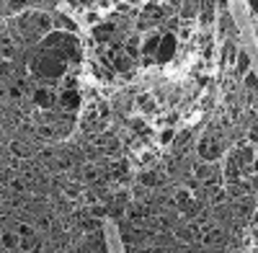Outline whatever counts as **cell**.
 <instances>
[{
    "instance_id": "cell-1",
    "label": "cell",
    "mask_w": 258,
    "mask_h": 253,
    "mask_svg": "<svg viewBox=\"0 0 258 253\" xmlns=\"http://www.w3.org/2000/svg\"><path fill=\"white\" fill-rule=\"evenodd\" d=\"M65 70H67V65L62 62V59H57L54 52H44L34 62V72L41 75V78H59Z\"/></svg>"
},
{
    "instance_id": "cell-2",
    "label": "cell",
    "mask_w": 258,
    "mask_h": 253,
    "mask_svg": "<svg viewBox=\"0 0 258 253\" xmlns=\"http://www.w3.org/2000/svg\"><path fill=\"white\" fill-rule=\"evenodd\" d=\"M194 176H196V181H199L204 189H215L222 184V173L215 168V163H196L194 166Z\"/></svg>"
},
{
    "instance_id": "cell-3",
    "label": "cell",
    "mask_w": 258,
    "mask_h": 253,
    "mask_svg": "<svg viewBox=\"0 0 258 253\" xmlns=\"http://www.w3.org/2000/svg\"><path fill=\"white\" fill-rule=\"evenodd\" d=\"M176 49H178V36H176L173 31H168V34L163 31L160 47H158V52H155V62H158V65H168L171 59L176 57Z\"/></svg>"
},
{
    "instance_id": "cell-4",
    "label": "cell",
    "mask_w": 258,
    "mask_h": 253,
    "mask_svg": "<svg viewBox=\"0 0 258 253\" xmlns=\"http://www.w3.org/2000/svg\"><path fill=\"white\" fill-rule=\"evenodd\" d=\"M199 158L204 160V163H217L220 158H222V142H220V137H204L202 142H199Z\"/></svg>"
},
{
    "instance_id": "cell-5",
    "label": "cell",
    "mask_w": 258,
    "mask_h": 253,
    "mask_svg": "<svg viewBox=\"0 0 258 253\" xmlns=\"http://www.w3.org/2000/svg\"><path fill=\"white\" fill-rule=\"evenodd\" d=\"M57 106L62 111H78L80 109V93L75 88H62L57 93Z\"/></svg>"
},
{
    "instance_id": "cell-6",
    "label": "cell",
    "mask_w": 258,
    "mask_h": 253,
    "mask_svg": "<svg viewBox=\"0 0 258 253\" xmlns=\"http://www.w3.org/2000/svg\"><path fill=\"white\" fill-rule=\"evenodd\" d=\"M34 103L41 109V111H52L57 106V93L52 91V88H36V91L31 93Z\"/></svg>"
},
{
    "instance_id": "cell-7",
    "label": "cell",
    "mask_w": 258,
    "mask_h": 253,
    "mask_svg": "<svg viewBox=\"0 0 258 253\" xmlns=\"http://www.w3.org/2000/svg\"><path fill=\"white\" fill-rule=\"evenodd\" d=\"M160 39H163V31H158V28H150V34L142 36V44H140V52L145 57H155L158 47H160Z\"/></svg>"
},
{
    "instance_id": "cell-8",
    "label": "cell",
    "mask_w": 258,
    "mask_h": 253,
    "mask_svg": "<svg viewBox=\"0 0 258 253\" xmlns=\"http://www.w3.org/2000/svg\"><path fill=\"white\" fill-rule=\"evenodd\" d=\"M31 26L36 34H49V31H54V16H49L44 10H36L31 16Z\"/></svg>"
},
{
    "instance_id": "cell-9",
    "label": "cell",
    "mask_w": 258,
    "mask_h": 253,
    "mask_svg": "<svg viewBox=\"0 0 258 253\" xmlns=\"http://www.w3.org/2000/svg\"><path fill=\"white\" fill-rule=\"evenodd\" d=\"M225 181L227 184H238V181H243V173H240V163L235 160V155L227 160V166H225Z\"/></svg>"
},
{
    "instance_id": "cell-10",
    "label": "cell",
    "mask_w": 258,
    "mask_h": 253,
    "mask_svg": "<svg viewBox=\"0 0 258 253\" xmlns=\"http://www.w3.org/2000/svg\"><path fill=\"white\" fill-rule=\"evenodd\" d=\"M134 103H137V109H140L142 114H155V111H158V101L150 96V93H140Z\"/></svg>"
},
{
    "instance_id": "cell-11",
    "label": "cell",
    "mask_w": 258,
    "mask_h": 253,
    "mask_svg": "<svg viewBox=\"0 0 258 253\" xmlns=\"http://www.w3.org/2000/svg\"><path fill=\"white\" fill-rule=\"evenodd\" d=\"M202 13V3H181V8H178V18L181 21H191V18H196Z\"/></svg>"
},
{
    "instance_id": "cell-12",
    "label": "cell",
    "mask_w": 258,
    "mask_h": 253,
    "mask_svg": "<svg viewBox=\"0 0 258 253\" xmlns=\"http://www.w3.org/2000/svg\"><path fill=\"white\" fill-rule=\"evenodd\" d=\"M0 246L13 251V248H21V238L16 235V230H0Z\"/></svg>"
},
{
    "instance_id": "cell-13",
    "label": "cell",
    "mask_w": 258,
    "mask_h": 253,
    "mask_svg": "<svg viewBox=\"0 0 258 253\" xmlns=\"http://www.w3.org/2000/svg\"><path fill=\"white\" fill-rule=\"evenodd\" d=\"M238 52H240V49H238V44H235V41H227V44H225V59H222V65H225V67H230V65L235 67Z\"/></svg>"
},
{
    "instance_id": "cell-14",
    "label": "cell",
    "mask_w": 258,
    "mask_h": 253,
    "mask_svg": "<svg viewBox=\"0 0 258 253\" xmlns=\"http://www.w3.org/2000/svg\"><path fill=\"white\" fill-rule=\"evenodd\" d=\"M54 28H65V31H78L75 21H72V18H67L65 13H57V16H54Z\"/></svg>"
},
{
    "instance_id": "cell-15",
    "label": "cell",
    "mask_w": 258,
    "mask_h": 253,
    "mask_svg": "<svg viewBox=\"0 0 258 253\" xmlns=\"http://www.w3.org/2000/svg\"><path fill=\"white\" fill-rule=\"evenodd\" d=\"M140 184H142V186H150V189H155V186L160 184V176H158L155 171H147V168H145V171L140 173Z\"/></svg>"
},
{
    "instance_id": "cell-16",
    "label": "cell",
    "mask_w": 258,
    "mask_h": 253,
    "mask_svg": "<svg viewBox=\"0 0 258 253\" xmlns=\"http://www.w3.org/2000/svg\"><path fill=\"white\" fill-rule=\"evenodd\" d=\"M111 34H114V23H98V26L93 28V36H96L98 41L111 39Z\"/></svg>"
},
{
    "instance_id": "cell-17",
    "label": "cell",
    "mask_w": 258,
    "mask_h": 253,
    "mask_svg": "<svg viewBox=\"0 0 258 253\" xmlns=\"http://www.w3.org/2000/svg\"><path fill=\"white\" fill-rule=\"evenodd\" d=\"M227 202V194H225V189H220V186H215L209 191V204L212 207H220V204H225Z\"/></svg>"
},
{
    "instance_id": "cell-18",
    "label": "cell",
    "mask_w": 258,
    "mask_h": 253,
    "mask_svg": "<svg viewBox=\"0 0 258 253\" xmlns=\"http://www.w3.org/2000/svg\"><path fill=\"white\" fill-rule=\"evenodd\" d=\"M248 65H251V57H248V52H238V59H235V70L240 72V75H246L248 72Z\"/></svg>"
},
{
    "instance_id": "cell-19",
    "label": "cell",
    "mask_w": 258,
    "mask_h": 253,
    "mask_svg": "<svg viewBox=\"0 0 258 253\" xmlns=\"http://www.w3.org/2000/svg\"><path fill=\"white\" fill-rule=\"evenodd\" d=\"M16 235L21 238V241H28V238H36V228H34V225H26V222H21V225H16Z\"/></svg>"
},
{
    "instance_id": "cell-20",
    "label": "cell",
    "mask_w": 258,
    "mask_h": 253,
    "mask_svg": "<svg viewBox=\"0 0 258 253\" xmlns=\"http://www.w3.org/2000/svg\"><path fill=\"white\" fill-rule=\"evenodd\" d=\"M243 85H246V91H258V75L253 70H248L246 75H243Z\"/></svg>"
},
{
    "instance_id": "cell-21",
    "label": "cell",
    "mask_w": 258,
    "mask_h": 253,
    "mask_svg": "<svg viewBox=\"0 0 258 253\" xmlns=\"http://www.w3.org/2000/svg\"><path fill=\"white\" fill-rule=\"evenodd\" d=\"M10 150L16 153L18 158H28V155H31V147L23 145V142H10Z\"/></svg>"
},
{
    "instance_id": "cell-22",
    "label": "cell",
    "mask_w": 258,
    "mask_h": 253,
    "mask_svg": "<svg viewBox=\"0 0 258 253\" xmlns=\"http://www.w3.org/2000/svg\"><path fill=\"white\" fill-rule=\"evenodd\" d=\"M114 65H116V70H121V72H129V67H132V59H129L127 54H121L119 59H114Z\"/></svg>"
},
{
    "instance_id": "cell-23",
    "label": "cell",
    "mask_w": 258,
    "mask_h": 253,
    "mask_svg": "<svg viewBox=\"0 0 258 253\" xmlns=\"http://www.w3.org/2000/svg\"><path fill=\"white\" fill-rule=\"evenodd\" d=\"M173 140H176V132H173V129H163L160 135H158V142H160V145H171Z\"/></svg>"
},
{
    "instance_id": "cell-24",
    "label": "cell",
    "mask_w": 258,
    "mask_h": 253,
    "mask_svg": "<svg viewBox=\"0 0 258 253\" xmlns=\"http://www.w3.org/2000/svg\"><path fill=\"white\" fill-rule=\"evenodd\" d=\"M8 98L21 101V98H23V88H21V85H8Z\"/></svg>"
},
{
    "instance_id": "cell-25",
    "label": "cell",
    "mask_w": 258,
    "mask_h": 253,
    "mask_svg": "<svg viewBox=\"0 0 258 253\" xmlns=\"http://www.w3.org/2000/svg\"><path fill=\"white\" fill-rule=\"evenodd\" d=\"M21 248L23 251H36L39 248V235L36 238H28V241H21Z\"/></svg>"
},
{
    "instance_id": "cell-26",
    "label": "cell",
    "mask_w": 258,
    "mask_h": 253,
    "mask_svg": "<svg viewBox=\"0 0 258 253\" xmlns=\"http://www.w3.org/2000/svg\"><path fill=\"white\" fill-rule=\"evenodd\" d=\"M85 23H88V26H98V23H101V16H98L96 10H88V13H85Z\"/></svg>"
},
{
    "instance_id": "cell-27",
    "label": "cell",
    "mask_w": 258,
    "mask_h": 253,
    "mask_svg": "<svg viewBox=\"0 0 258 253\" xmlns=\"http://www.w3.org/2000/svg\"><path fill=\"white\" fill-rule=\"evenodd\" d=\"M52 228V220L47 217V215H41L39 220H36V230H49Z\"/></svg>"
},
{
    "instance_id": "cell-28",
    "label": "cell",
    "mask_w": 258,
    "mask_h": 253,
    "mask_svg": "<svg viewBox=\"0 0 258 253\" xmlns=\"http://www.w3.org/2000/svg\"><path fill=\"white\" fill-rule=\"evenodd\" d=\"M90 215H93V217H106V215H109V210L101 207V204H96V207H90Z\"/></svg>"
},
{
    "instance_id": "cell-29",
    "label": "cell",
    "mask_w": 258,
    "mask_h": 253,
    "mask_svg": "<svg viewBox=\"0 0 258 253\" xmlns=\"http://www.w3.org/2000/svg\"><path fill=\"white\" fill-rule=\"evenodd\" d=\"M243 173H246V176H258V155L253 158V163H251V166L243 171Z\"/></svg>"
},
{
    "instance_id": "cell-30",
    "label": "cell",
    "mask_w": 258,
    "mask_h": 253,
    "mask_svg": "<svg viewBox=\"0 0 258 253\" xmlns=\"http://www.w3.org/2000/svg\"><path fill=\"white\" fill-rule=\"evenodd\" d=\"M5 78H10V65H8V62L0 65V83H3Z\"/></svg>"
},
{
    "instance_id": "cell-31",
    "label": "cell",
    "mask_w": 258,
    "mask_h": 253,
    "mask_svg": "<svg viewBox=\"0 0 258 253\" xmlns=\"http://www.w3.org/2000/svg\"><path fill=\"white\" fill-rule=\"evenodd\" d=\"M85 178H88V181H98V171L93 166H88L85 168Z\"/></svg>"
},
{
    "instance_id": "cell-32",
    "label": "cell",
    "mask_w": 258,
    "mask_h": 253,
    "mask_svg": "<svg viewBox=\"0 0 258 253\" xmlns=\"http://www.w3.org/2000/svg\"><path fill=\"white\" fill-rule=\"evenodd\" d=\"M248 137H251V142H258V124H253V127H251Z\"/></svg>"
},
{
    "instance_id": "cell-33",
    "label": "cell",
    "mask_w": 258,
    "mask_h": 253,
    "mask_svg": "<svg viewBox=\"0 0 258 253\" xmlns=\"http://www.w3.org/2000/svg\"><path fill=\"white\" fill-rule=\"evenodd\" d=\"M248 10L253 13V16H258V0H251V3H248Z\"/></svg>"
},
{
    "instance_id": "cell-34",
    "label": "cell",
    "mask_w": 258,
    "mask_h": 253,
    "mask_svg": "<svg viewBox=\"0 0 258 253\" xmlns=\"http://www.w3.org/2000/svg\"><path fill=\"white\" fill-rule=\"evenodd\" d=\"M191 36V28H181L178 31V39H189Z\"/></svg>"
},
{
    "instance_id": "cell-35",
    "label": "cell",
    "mask_w": 258,
    "mask_h": 253,
    "mask_svg": "<svg viewBox=\"0 0 258 253\" xmlns=\"http://www.w3.org/2000/svg\"><path fill=\"white\" fill-rule=\"evenodd\" d=\"M251 253H258V246H256V248H253V251H251Z\"/></svg>"
},
{
    "instance_id": "cell-36",
    "label": "cell",
    "mask_w": 258,
    "mask_h": 253,
    "mask_svg": "<svg viewBox=\"0 0 258 253\" xmlns=\"http://www.w3.org/2000/svg\"><path fill=\"white\" fill-rule=\"evenodd\" d=\"M0 202H3V197H0Z\"/></svg>"
}]
</instances>
